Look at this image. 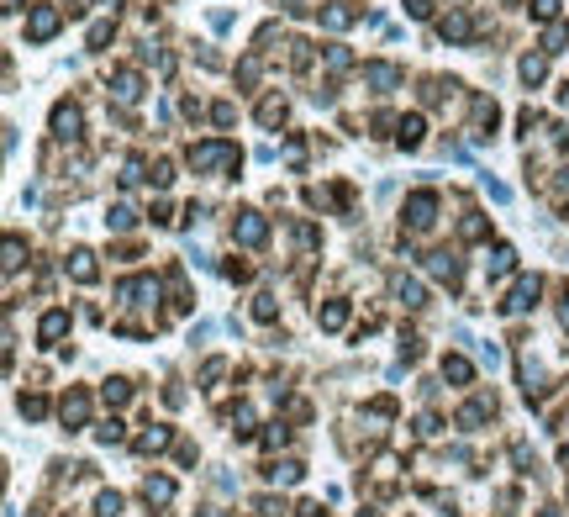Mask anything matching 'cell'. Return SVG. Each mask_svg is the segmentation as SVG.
I'll use <instances>...</instances> for the list:
<instances>
[{"label":"cell","mask_w":569,"mask_h":517,"mask_svg":"<svg viewBox=\"0 0 569 517\" xmlns=\"http://www.w3.org/2000/svg\"><path fill=\"white\" fill-rule=\"evenodd\" d=\"M53 127H59L63 137H74V127H79V111H74V106H59V111H53Z\"/></svg>","instance_id":"6da1fadb"},{"label":"cell","mask_w":569,"mask_h":517,"mask_svg":"<svg viewBox=\"0 0 569 517\" xmlns=\"http://www.w3.org/2000/svg\"><path fill=\"white\" fill-rule=\"evenodd\" d=\"M53 27H59V11H47V6H43V11L32 16V27H26V32H32V37H47Z\"/></svg>","instance_id":"7a4b0ae2"},{"label":"cell","mask_w":569,"mask_h":517,"mask_svg":"<svg viewBox=\"0 0 569 517\" xmlns=\"http://www.w3.org/2000/svg\"><path fill=\"white\" fill-rule=\"evenodd\" d=\"M116 96L121 100H137V74H116Z\"/></svg>","instance_id":"3957f363"},{"label":"cell","mask_w":569,"mask_h":517,"mask_svg":"<svg viewBox=\"0 0 569 517\" xmlns=\"http://www.w3.org/2000/svg\"><path fill=\"white\" fill-rule=\"evenodd\" d=\"M169 444V433H164V428H153V433H142V449H164Z\"/></svg>","instance_id":"277c9868"},{"label":"cell","mask_w":569,"mask_h":517,"mask_svg":"<svg viewBox=\"0 0 569 517\" xmlns=\"http://www.w3.org/2000/svg\"><path fill=\"white\" fill-rule=\"evenodd\" d=\"M533 11H538V22H548V16L559 11V0H533Z\"/></svg>","instance_id":"5b68a950"}]
</instances>
